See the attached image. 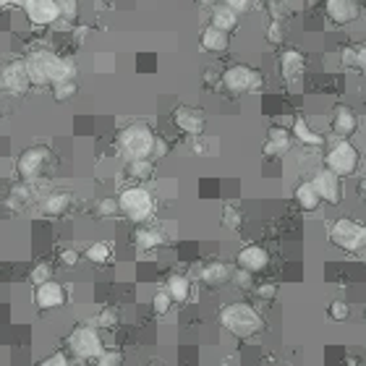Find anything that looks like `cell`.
<instances>
[{"label":"cell","mask_w":366,"mask_h":366,"mask_svg":"<svg viewBox=\"0 0 366 366\" xmlns=\"http://www.w3.org/2000/svg\"><path fill=\"white\" fill-rule=\"evenodd\" d=\"M84 257L92 262V264H105L110 259V244H102V241H97V244H92V246H86Z\"/></svg>","instance_id":"83f0119b"},{"label":"cell","mask_w":366,"mask_h":366,"mask_svg":"<svg viewBox=\"0 0 366 366\" xmlns=\"http://www.w3.org/2000/svg\"><path fill=\"white\" fill-rule=\"evenodd\" d=\"M22 8L26 13V19L37 26H50L61 19L55 0H22Z\"/></svg>","instance_id":"7c38bea8"},{"label":"cell","mask_w":366,"mask_h":366,"mask_svg":"<svg viewBox=\"0 0 366 366\" xmlns=\"http://www.w3.org/2000/svg\"><path fill=\"white\" fill-rule=\"evenodd\" d=\"M327 314H330V319H335V322H345V319L351 317V306L337 299V301L330 303V309H327Z\"/></svg>","instance_id":"1f68e13d"},{"label":"cell","mask_w":366,"mask_h":366,"mask_svg":"<svg viewBox=\"0 0 366 366\" xmlns=\"http://www.w3.org/2000/svg\"><path fill=\"white\" fill-rule=\"evenodd\" d=\"M58 3V13L65 22H76L79 19V0H55Z\"/></svg>","instance_id":"4dcf8cb0"},{"label":"cell","mask_w":366,"mask_h":366,"mask_svg":"<svg viewBox=\"0 0 366 366\" xmlns=\"http://www.w3.org/2000/svg\"><path fill=\"white\" fill-rule=\"evenodd\" d=\"M134 244L141 251H152V248H160L165 244V233L157 230V228H139L134 233Z\"/></svg>","instance_id":"603a6c76"},{"label":"cell","mask_w":366,"mask_h":366,"mask_svg":"<svg viewBox=\"0 0 366 366\" xmlns=\"http://www.w3.org/2000/svg\"><path fill=\"white\" fill-rule=\"evenodd\" d=\"M50 157V152L45 147H29L19 154V162H16V173L22 175L24 181H34L40 173H42L45 162Z\"/></svg>","instance_id":"8fae6325"},{"label":"cell","mask_w":366,"mask_h":366,"mask_svg":"<svg viewBox=\"0 0 366 366\" xmlns=\"http://www.w3.org/2000/svg\"><path fill=\"white\" fill-rule=\"evenodd\" d=\"M348 366H358L356 364V358H348Z\"/></svg>","instance_id":"681fc988"},{"label":"cell","mask_w":366,"mask_h":366,"mask_svg":"<svg viewBox=\"0 0 366 366\" xmlns=\"http://www.w3.org/2000/svg\"><path fill=\"white\" fill-rule=\"evenodd\" d=\"M68 348L76 358H84V361H95L105 348H102V337L95 327H76L74 333L68 335Z\"/></svg>","instance_id":"8992f818"},{"label":"cell","mask_w":366,"mask_h":366,"mask_svg":"<svg viewBox=\"0 0 366 366\" xmlns=\"http://www.w3.org/2000/svg\"><path fill=\"white\" fill-rule=\"evenodd\" d=\"M199 278H202V283H207L209 288H217V285H225V283L233 278V269L228 267L225 262H209V264L202 267Z\"/></svg>","instance_id":"ffe728a7"},{"label":"cell","mask_w":366,"mask_h":366,"mask_svg":"<svg viewBox=\"0 0 366 366\" xmlns=\"http://www.w3.org/2000/svg\"><path fill=\"white\" fill-rule=\"evenodd\" d=\"M154 131L147 123H131L118 134V150L126 160H152V147H154Z\"/></svg>","instance_id":"7a4b0ae2"},{"label":"cell","mask_w":366,"mask_h":366,"mask_svg":"<svg viewBox=\"0 0 366 366\" xmlns=\"http://www.w3.org/2000/svg\"><path fill=\"white\" fill-rule=\"evenodd\" d=\"M71 202H74V199H71L68 191H55V194H50L42 202V212L50 217H58V215H63V212H68Z\"/></svg>","instance_id":"d4e9b609"},{"label":"cell","mask_w":366,"mask_h":366,"mask_svg":"<svg viewBox=\"0 0 366 366\" xmlns=\"http://www.w3.org/2000/svg\"><path fill=\"white\" fill-rule=\"evenodd\" d=\"M50 278H53V269H50V264H45V262L34 264L32 272H29V280H32V285H40V283L50 280Z\"/></svg>","instance_id":"836d02e7"},{"label":"cell","mask_w":366,"mask_h":366,"mask_svg":"<svg viewBox=\"0 0 366 366\" xmlns=\"http://www.w3.org/2000/svg\"><path fill=\"white\" fill-rule=\"evenodd\" d=\"M230 280L236 283L238 288H244V291H248V288L254 285V280H251V272H246V269H241V267L233 272V278H230Z\"/></svg>","instance_id":"74e56055"},{"label":"cell","mask_w":366,"mask_h":366,"mask_svg":"<svg viewBox=\"0 0 366 366\" xmlns=\"http://www.w3.org/2000/svg\"><path fill=\"white\" fill-rule=\"evenodd\" d=\"M312 183H314V189H317V194H319L322 202H327V205H340V199H343V183H340V175H335L333 170L322 168V170L314 173Z\"/></svg>","instance_id":"ba28073f"},{"label":"cell","mask_w":366,"mask_h":366,"mask_svg":"<svg viewBox=\"0 0 366 366\" xmlns=\"http://www.w3.org/2000/svg\"><path fill=\"white\" fill-rule=\"evenodd\" d=\"M228 8H233V11L241 16V13H246L251 6H254V0H223Z\"/></svg>","instance_id":"ee69618b"},{"label":"cell","mask_w":366,"mask_h":366,"mask_svg":"<svg viewBox=\"0 0 366 366\" xmlns=\"http://www.w3.org/2000/svg\"><path fill=\"white\" fill-rule=\"evenodd\" d=\"M280 74L291 89H301L303 74H306V61H303V55L299 50H285L280 55Z\"/></svg>","instance_id":"4fadbf2b"},{"label":"cell","mask_w":366,"mask_h":366,"mask_svg":"<svg viewBox=\"0 0 366 366\" xmlns=\"http://www.w3.org/2000/svg\"><path fill=\"white\" fill-rule=\"evenodd\" d=\"M209 24L212 26H217V29H223V32H233L238 26V13L233 11V8H228L225 3L220 0V3H215L212 6V13H209Z\"/></svg>","instance_id":"44dd1931"},{"label":"cell","mask_w":366,"mask_h":366,"mask_svg":"<svg viewBox=\"0 0 366 366\" xmlns=\"http://www.w3.org/2000/svg\"><path fill=\"white\" fill-rule=\"evenodd\" d=\"M324 13L333 24L345 26V24H353L361 16V6L356 0H324Z\"/></svg>","instance_id":"9a60e30c"},{"label":"cell","mask_w":366,"mask_h":366,"mask_svg":"<svg viewBox=\"0 0 366 366\" xmlns=\"http://www.w3.org/2000/svg\"><path fill=\"white\" fill-rule=\"evenodd\" d=\"M40 366H71V361H68V356L58 351V353H50V356H47V358H45V361H42Z\"/></svg>","instance_id":"b9f144b4"},{"label":"cell","mask_w":366,"mask_h":366,"mask_svg":"<svg viewBox=\"0 0 366 366\" xmlns=\"http://www.w3.org/2000/svg\"><path fill=\"white\" fill-rule=\"evenodd\" d=\"M291 134L301 141V144H306V147H319V144H322V134H317V131L309 126V120H303V118L293 120Z\"/></svg>","instance_id":"484cf974"},{"label":"cell","mask_w":366,"mask_h":366,"mask_svg":"<svg viewBox=\"0 0 366 366\" xmlns=\"http://www.w3.org/2000/svg\"><path fill=\"white\" fill-rule=\"evenodd\" d=\"M220 324L225 327L230 335H236V337H254L257 333H262V317L254 306H248V303H228L225 309L220 312Z\"/></svg>","instance_id":"6da1fadb"},{"label":"cell","mask_w":366,"mask_h":366,"mask_svg":"<svg viewBox=\"0 0 366 366\" xmlns=\"http://www.w3.org/2000/svg\"><path fill=\"white\" fill-rule=\"evenodd\" d=\"M220 81L225 86L228 92H233V95H244V92H254L262 86V74H259L257 68H251V65H230L228 71H223L220 76Z\"/></svg>","instance_id":"52a82bcc"},{"label":"cell","mask_w":366,"mask_h":366,"mask_svg":"<svg viewBox=\"0 0 366 366\" xmlns=\"http://www.w3.org/2000/svg\"><path fill=\"white\" fill-rule=\"evenodd\" d=\"M108 3H110V0H108Z\"/></svg>","instance_id":"db71d44e"},{"label":"cell","mask_w":366,"mask_h":366,"mask_svg":"<svg viewBox=\"0 0 366 366\" xmlns=\"http://www.w3.org/2000/svg\"><path fill=\"white\" fill-rule=\"evenodd\" d=\"M116 324H118V314L113 312V309H105V312L97 314V327L110 330V327H116Z\"/></svg>","instance_id":"d590c367"},{"label":"cell","mask_w":366,"mask_h":366,"mask_svg":"<svg viewBox=\"0 0 366 366\" xmlns=\"http://www.w3.org/2000/svg\"><path fill=\"white\" fill-rule=\"evenodd\" d=\"M236 262L241 269H246V272H251V275H257V272H262V269H267L269 251L267 248L257 246V244H248V246H244L241 251H238Z\"/></svg>","instance_id":"2e32d148"},{"label":"cell","mask_w":366,"mask_h":366,"mask_svg":"<svg viewBox=\"0 0 366 366\" xmlns=\"http://www.w3.org/2000/svg\"><path fill=\"white\" fill-rule=\"evenodd\" d=\"M356 68H358V71L366 76V45L356 47Z\"/></svg>","instance_id":"bcb514c9"},{"label":"cell","mask_w":366,"mask_h":366,"mask_svg":"<svg viewBox=\"0 0 366 366\" xmlns=\"http://www.w3.org/2000/svg\"><path fill=\"white\" fill-rule=\"evenodd\" d=\"M199 45H202V50H207V53H225L228 47H230V34L223 32V29H217V26H207V29H202V37H199Z\"/></svg>","instance_id":"d6986e66"},{"label":"cell","mask_w":366,"mask_h":366,"mask_svg":"<svg viewBox=\"0 0 366 366\" xmlns=\"http://www.w3.org/2000/svg\"><path fill=\"white\" fill-rule=\"evenodd\" d=\"M358 162H361L358 150H356L348 139H337L333 147L327 150V154H324V168L333 170L335 175H340V178L353 175V173L358 170Z\"/></svg>","instance_id":"277c9868"},{"label":"cell","mask_w":366,"mask_h":366,"mask_svg":"<svg viewBox=\"0 0 366 366\" xmlns=\"http://www.w3.org/2000/svg\"><path fill=\"white\" fill-rule=\"evenodd\" d=\"M293 196H296V205L301 207L303 212H314V209H319V205H322V199H319V194H317V189H314L312 181L299 183L296 191H293Z\"/></svg>","instance_id":"7402d4cb"},{"label":"cell","mask_w":366,"mask_h":366,"mask_svg":"<svg viewBox=\"0 0 366 366\" xmlns=\"http://www.w3.org/2000/svg\"><path fill=\"white\" fill-rule=\"evenodd\" d=\"M330 129L337 139H348V136H353L356 131H358V118H356V113L348 105H335L333 110V118H330Z\"/></svg>","instance_id":"e0dca14e"},{"label":"cell","mask_w":366,"mask_h":366,"mask_svg":"<svg viewBox=\"0 0 366 366\" xmlns=\"http://www.w3.org/2000/svg\"><path fill=\"white\" fill-rule=\"evenodd\" d=\"M29 76L24 68V61H11L0 68V89L11 92V95H24L29 89Z\"/></svg>","instance_id":"30bf717a"},{"label":"cell","mask_w":366,"mask_h":366,"mask_svg":"<svg viewBox=\"0 0 366 366\" xmlns=\"http://www.w3.org/2000/svg\"><path fill=\"white\" fill-rule=\"evenodd\" d=\"M162 154H168V141L154 139V147H152V157H162Z\"/></svg>","instance_id":"7dc6e473"},{"label":"cell","mask_w":366,"mask_h":366,"mask_svg":"<svg viewBox=\"0 0 366 366\" xmlns=\"http://www.w3.org/2000/svg\"><path fill=\"white\" fill-rule=\"evenodd\" d=\"M267 40L272 45H278V42H283V26H280V22L275 19V22L269 24V29H267Z\"/></svg>","instance_id":"f6af8a7d"},{"label":"cell","mask_w":366,"mask_h":366,"mask_svg":"<svg viewBox=\"0 0 366 366\" xmlns=\"http://www.w3.org/2000/svg\"><path fill=\"white\" fill-rule=\"evenodd\" d=\"M170 306H173V299H170V293L165 291V288L152 296V309H154V314L165 317V314L170 312Z\"/></svg>","instance_id":"f546056e"},{"label":"cell","mask_w":366,"mask_h":366,"mask_svg":"<svg viewBox=\"0 0 366 366\" xmlns=\"http://www.w3.org/2000/svg\"><path fill=\"white\" fill-rule=\"evenodd\" d=\"M126 173H129L134 181H150L152 173H154V165H152L150 157H147V160H129Z\"/></svg>","instance_id":"4316f807"},{"label":"cell","mask_w":366,"mask_h":366,"mask_svg":"<svg viewBox=\"0 0 366 366\" xmlns=\"http://www.w3.org/2000/svg\"><path fill=\"white\" fill-rule=\"evenodd\" d=\"M118 207L129 220L144 223V220H150L152 212H154V196H152V191H147L144 186H129V189L120 191Z\"/></svg>","instance_id":"3957f363"},{"label":"cell","mask_w":366,"mask_h":366,"mask_svg":"<svg viewBox=\"0 0 366 366\" xmlns=\"http://www.w3.org/2000/svg\"><path fill=\"white\" fill-rule=\"evenodd\" d=\"M147 366H162V364H157V361H152V364H147Z\"/></svg>","instance_id":"816d5d0a"},{"label":"cell","mask_w":366,"mask_h":366,"mask_svg":"<svg viewBox=\"0 0 366 366\" xmlns=\"http://www.w3.org/2000/svg\"><path fill=\"white\" fill-rule=\"evenodd\" d=\"M257 299H262V301H272L275 296H278V285L275 283H264V285H257Z\"/></svg>","instance_id":"f35d334b"},{"label":"cell","mask_w":366,"mask_h":366,"mask_svg":"<svg viewBox=\"0 0 366 366\" xmlns=\"http://www.w3.org/2000/svg\"><path fill=\"white\" fill-rule=\"evenodd\" d=\"M340 63H343L345 68H356V47L353 45H348V47L340 50Z\"/></svg>","instance_id":"7bdbcfd3"},{"label":"cell","mask_w":366,"mask_h":366,"mask_svg":"<svg viewBox=\"0 0 366 366\" xmlns=\"http://www.w3.org/2000/svg\"><path fill=\"white\" fill-rule=\"evenodd\" d=\"M120 364H123V356L118 351H102L95 358V366H120Z\"/></svg>","instance_id":"e575fe53"},{"label":"cell","mask_w":366,"mask_h":366,"mask_svg":"<svg viewBox=\"0 0 366 366\" xmlns=\"http://www.w3.org/2000/svg\"><path fill=\"white\" fill-rule=\"evenodd\" d=\"M330 244L343 251H364L366 248V225H358L348 217H340L330 228Z\"/></svg>","instance_id":"5b68a950"},{"label":"cell","mask_w":366,"mask_h":366,"mask_svg":"<svg viewBox=\"0 0 366 366\" xmlns=\"http://www.w3.org/2000/svg\"><path fill=\"white\" fill-rule=\"evenodd\" d=\"M97 212L102 217H113V215H118L120 212V207H118V199H102L97 205Z\"/></svg>","instance_id":"8d00e7d4"},{"label":"cell","mask_w":366,"mask_h":366,"mask_svg":"<svg viewBox=\"0 0 366 366\" xmlns=\"http://www.w3.org/2000/svg\"><path fill=\"white\" fill-rule=\"evenodd\" d=\"M173 123L183 131V134H189V136H202L205 134V113L196 108H189V105H178V108L173 110Z\"/></svg>","instance_id":"5bb4252c"},{"label":"cell","mask_w":366,"mask_h":366,"mask_svg":"<svg viewBox=\"0 0 366 366\" xmlns=\"http://www.w3.org/2000/svg\"><path fill=\"white\" fill-rule=\"evenodd\" d=\"M76 92H79L76 81H58V84H53V97L58 102H68L71 97H76Z\"/></svg>","instance_id":"f1b7e54d"},{"label":"cell","mask_w":366,"mask_h":366,"mask_svg":"<svg viewBox=\"0 0 366 366\" xmlns=\"http://www.w3.org/2000/svg\"><path fill=\"white\" fill-rule=\"evenodd\" d=\"M241 223H244L241 212H238L236 207L228 205L225 209H223V225H225L228 230H238V228H241Z\"/></svg>","instance_id":"d6a6232c"},{"label":"cell","mask_w":366,"mask_h":366,"mask_svg":"<svg viewBox=\"0 0 366 366\" xmlns=\"http://www.w3.org/2000/svg\"><path fill=\"white\" fill-rule=\"evenodd\" d=\"M8 6H22V0H0V8H8Z\"/></svg>","instance_id":"c3c4849f"},{"label":"cell","mask_w":366,"mask_h":366,"mask_svg":"<svg viewBox=\"0 0 366 366\" xmlns=\"http://www.w3.org/2000/svg\"><path fill=\"white\" fill-rule=\"evenodd\" d=\"M113 61H116V58L110 53H97L95 55V68H97V71H113V68H116Z\"/></svg>","instance_id":"ab89813d"},{"label":"cell","mask_w":366,"mask_h":366,"mask_svg":"<svg viewBox=\"0 0 366 366\" xmlns=\"http://www.w3.org/2000/svg\"><path fill=\"white\" fill-rule=\"evenodd\" d=\"M199 3H212V6H215V0H199Z\"/></svg>","instance_id":"f907efd6"},{"label":"cell","mask_w":366,"mask_h":366,"mask_svg":"<svg viewBox=\"0 0 366 366\" xmlns=\"http://www.w3.org/2000/svg\"><path fill=\"white\" fill-rule=\"evenodd\" d=\"M288 150H291V131L285 129V126H269L264 154L267 157H280Z\"/></svg>","instance_id":"ac0fdd59"},{"label":"cell","mask_w":366,"mask_h":366,"mask_svg":"<svg viewBox=\"0 0 366 366\" xmlns=\"http://www.w3.org/2000/svg\"><path fill=\"white\" fill-rule=\"evenodd\" d=\"M220 366H230V364H228V361H225V364H220Z\"/></svg>","instance_id":"f5cc1de1"},{"label":"cell","mask_w":366,"mask_h":366,"mask_svg":"<svg viewBox=\"0 0 366 366\" xmlns=\"http://www.w3.org/2000/svg\"><path fill=\"white\" fill-rule=\"evenodd\" d=\"M32 299H34V306H37L40 312H50V309H58V306L65 303V288L50 278V280L34 285Z\"/></svg>","instance_id":"9c48e42d"},{"label":"cell","mask_w":366,"mask_h":366,"mask_svg":"<svg viewBox=\"0 0 366 366\" xmlns=\"http://www.w3.org/2000/svg\"><path fill=\"white\" fill-rule=\"evenodd\" d=\"M81 262V254L76 251V248H63L61 251V264H65V267H76Z\"/></svg>","instance_id":"60d3db41"},{"label":"cell","mask_w":366,"mask_h":366,"mask_svg":"<svg viewBox=\"0 0 366 366\" xmlns=\"http://www.w3.org/2000/svg\"><path fill=\"white\" fill-rule=\"evenodd\" d=\"M165 291L170 293L173 303L189 301V296H191V280H189L186 275H170L168 283H165Z\"/></svg>","instance_id":"cb8c5ba5"}]
</instances>
